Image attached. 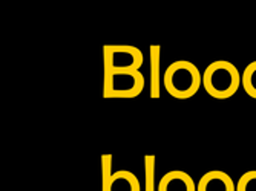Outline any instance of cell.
Masks as SVG:
<instances>
[{"label":"cell","mask_w":256,"mask_h":191,"mask_svg":"<svg viewBox=\"0 0 256 191\" xmlns=\"http://www.w3.org/2000/svg\"><path fill=\"white\" fill-rule=\"evenodd\" d=\"M162 86L170 97L188 100L192 98L202 86V74L192 61L178 60L170 63L164 70Z\"/></svg>","instance_id":"6da1fadb"},{"label":"cell","mask_w":256,"mask_h":191,"mask_svg":"<svg viewBox=\"0 0 256 191\" xmlns=\"http://www.w3.org/2000/svg\"><path fill=\"white\" fill-rule=\"evenodd\" d=\"M241 74L234 63L218 60L210 63L202 72V87L216 100H227L238 92Z\"/></svg>","instance_id":"7a4b0ae2"},{"label":"cell","mask_w":256,"mask_h":191,"mask_svg":"<svg viewBox=\"0 0 256 191\" xmlns=\"http://www.w3.org/2000/svg\"><path fill=\"white\" fill-rule=\"evenodd\" d=\"M144 75L135 69H104V98H135L144 89Z\"/></svg>","instance_id":"3957f363"},{"label":"cell","mask_w":256,"mask_h":191,"mask_svg":"<svg viewBox=\"0 0 256 191\" xmlns=\"http://www.w3.org/2000/svg\"><path fill=\"white\" fill-rule=\"evenodd\" d=\"M104 69H135L144 63V55L136 46L130 44H106L103 47Z\"/></svg>","instance_id":"277c9868"},{"label":"cell","mask_w":256,"mask_h":191,"mask_svg":"<svg viewBox=\"0 0 256 191\" xmlns=\"http://www.w3.org/2000/svg\"><path fill=\"white\" fill-rule=\"evenodd\" d=\"M196 191H236V185L227 173L212 170L202 175L196 185Z\"/></svg>","instance_id":"5b68a950"},{"label":"cell","mask_w":256,"mask_h":191,"mask_svg":"<svg viewBox=\"0 0 256 191\" xmlns=\"http://www.w3.org/2000/svg\"><path fill=\"white\" fill-rule=\"evenodd\" d=\"M156 191H196V184L186 172L172 170L161 178Z\"/></svg>","instance_id":"8992f818"},{"label":"cell","mask_w":256,"mask_h":191,"mask_svg":"<svg viewBox=\"0 0 256 191\" xmlns=\"http://www.w3.org/2000/svg\"><path fill=\"white\" fill-rule=\"evenodd\" d=\"M150 52V98L158 100L161 95V46L152 44L149 47Z\"/></svg>","instance_id":"52a82bcc"},{"label":"cell","mask_w":256,"mask_h":191,"mask_svg":"<svg viewBox=\"0 0 256 191\" xmlns=\"http://www.w3.org/2000/svg\"><path fill=\"white\" fill-rule=\"evenodd\" d=\"M110 191H142L138 178L129 170H118L112 176Z\"/></svg>","instance_id":"ba28073f"},{"label":"cell","mask_w":256,"mask_h":191,"mask_svg":"<svg viewBox=\"0 0 256 191\" xmlns=\"http://www.w3.org/2000/svg\"><path fill=\"white\" fill-rule=\"evenodd\" d=\"M241 86L248 97L256 100V61H252L246 66L244 72L241 74Z\"/></svg>","instance_id":"9c48e42d"},{"label":"cell","mask_w":256,"mask_h":191,"mask_svg":"<svg viewBox=\"0 0 256 191\" xmlns=\"http://www.w3.org/2000/svg\"><path fill=\"white\" fill-rule=\"evenodd\" d=\"M112 161L114 156L110 153H106L102 156V191H110L112 184Z\"/></svg>","instance_id":"30bf717a"},{"label":"cell","mask_w":256,"mask_h":191,"mask_svg":"<svg viewBox=\"0 0 256 191\" xmlns=\"http://www.w3.org/2000/svg\"><path fill=\"white\" fill-rule=\"evenodd\" d=\"M144 191H155V155L144 156Z\"/></svg>","instance_id":"8fae6325"},{"label":"cell","mask_w":256,"mask_h":191,"mask_svg":"<svg viewBox=\"0 0 256 191\" xmlns=\"http://www.w3.org/2000/svg\"><path fill=\"white\" fill-rule=\"evenodd\" d=\"M236 191H256V170L246 172L238 179Z\"/></svg>","instance_id":"7c38bea8"}]
</instances>
